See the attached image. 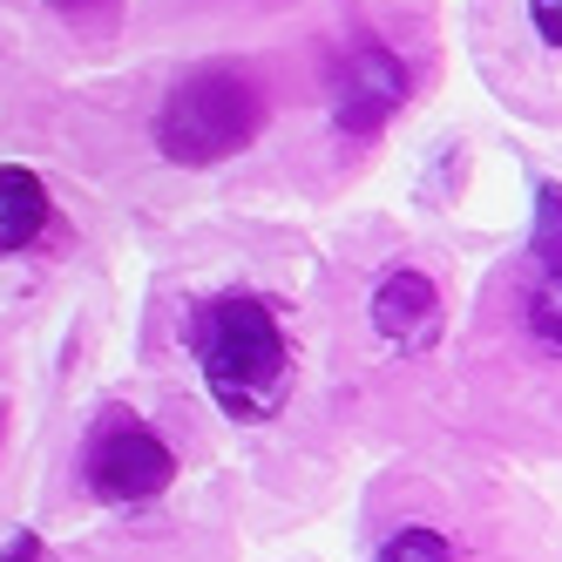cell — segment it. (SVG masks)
<instances>
[{"mask_svg": "<svg viewBox=\"0 0 562 562\" xmlns=\"http://www.w3.org/2000/svg\"><path fill=\"white\" fill-rule=\"evenodd\" d=\"M190 352H196V373L217 393V407L231 420H258L285 400L292 380V346L278 312L251 292H224L204 312L190 318Z\"/></svg>", "mask_w": 562, "mask_h": 562, "instance_id": "1", "label": "cell"}, {"mask_svg": "<svg viewBox=\"0 0 562 562\" xmlns=\"http://www.w3.org/2000/svg\"><path fill=\"white\" fill-rule=\"evenodd\" d=\"M265 123V95L251 75L237 68H196L183 75V82L170 89V102L156 109V149L170 156V164H224V156H237Z\"/></svg>", "mask_w": 562, "mask_h": 562, "instance_id": "2", "label": "cell"}, {"mask_svg": "<svg viewBox=\"0 0 562 562\" xmlns=\"http://www.w3.org/2000/svg\"><path fill=\"white\" fill-rule=\"evenodd\" d=\"M82 481H89L95 502L136 508V502H156L177 481V454L136 414H102L95 434H89V448H82Z\"/></svg>", "mask_w": 562, "mask_h": 562, "instance_id": "3", "label": "cell"}, {"mask_svg": "<svg viewBox=\"0 0 562 562\" xmlns=\"http://www.w3.org/2000/svg\"><path fill=\"white\" fill-rule=\"evenodd\" d=\"M407 102V75H400V61L386 48H352L346 68H339V89H333V115L346 136H373L386 115Z\"/></svg>", "mask_w": 562, "mask_h": 562, "instance_id": "4", "label": "cell"}, {"mask_svg": "<svg viewBox=\"0 0 562 562\" xmlns=\"http://www.w3.org/2000/svg\"><path fill=\"white\" fill-rule=\"evenodd\" d=\"M373 333L393 346H427L440 333V292L420 271H386L373 292Z\"/></svg>", "mask_w": 562, "mask_h": 562, "instance_id": "5", "label": "cell"}, {"mask_svg": "<svg viewBox=\"0 0 562 562\" xmlns=\"http://www.w3.org/2000/svg\"><path fill=\"white\" fill-rule=\"evenodd\" d=\"M48 224V190L34 170H8L0 164V258L8 251H27Z\"/></svg>", "mask_w": 562, "mask_h": 562, "instance_id": "6", "label": "cell"}, {"mask_svg": "<svg viewBox=\"0 0 562 562\" xmlns=\"http://www.w3.org/2000/svg\"><path fill=\"white\" fill-rule=\"evenodd\" d=\"M529 251L542 271H562V190L542 183L536 190V237H529Z\"/></svg>", "mask_w": 562, "mask_h": 562, "instance_id": "7", "label": "cell"}, {"mask_svg": "<svg viewBox=\"0 0 562 562\" xmlns=\"http://www.w3.org/2000/svg\"><path fill=\"white\" fill-rule=\"evenodd\" d=\"M373 562H454V542L440 536V529H420V521H414V529H400V536H386Z\"/></svg>", "mask_w": 562, "mask_h": 562, "instance_id": "8", "label": "cell"}, {"mask_svg": "<svg viewBox=\"0 0 562 562\" xmlns=\"http://www.w3.org/2000/svg\"><path fill=\"white\" fill-rule=\"evenodd\" d=\"M529 333L549 352H562V271H542L536 278V292H529Z\"/></svg>", "mask_w": 562, "mask_h": 562, "instance_id": "9", "label": "cell"}, {"mask_svg": "<svg viewBox=\"0 0 562 562\" xmlns=\"http://www.w3.org/2000/svg\"><path fill=\"white\" fill-rule=\"evenodd\" d=\"M529 14H536V34L549 48H562V0H529Z\"/></svg>", "mask_w": 562, "mask_h": 562, "instance_id": "10", "label": "cell"}, {"mask_svg": "<svg viewBox=\"0 0 562 562\" xmlns=\"http://www.w3.org/2000/svg\"><path fill=\"white\" fill-rule=\"evenodd\" d=\"M0 562H42V536H14L8 549H0Z\"/></svg>", "mask_w": 562, "mask_h": 562, "instance_id": "11", "label": "cell"}]
</instances>
